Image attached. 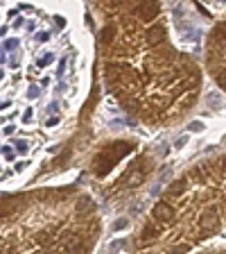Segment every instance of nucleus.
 Segmentation results:
<instances>
[{"label":"nucleus","mask_w":226,"mask_h":254,"mask_svg":"<svg viewBox=\"0 0 226 254\" xmlns=\"http://www.w3.org/2000/svg\"><path fill=\"white\" fill-rule=\"evenodd\" d=\"M25 14H0V184L18 175L23 154L32 150L34 100L41 95L39 70L43 62L30 55L37 39L30 37Z\"/></svg>","instance_id":"nucleus-1"}]
</instances>
